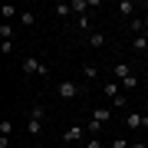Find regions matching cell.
<instances>
[{"label": "cell", "mask_w": 148, "mask_h": 148, "mask_svg": "<svg viewBox=\"0 0 148 148\" xmlns=\"http://www.w3.org/2000/svg\"><path fill=\"white\" fill-rule=\"evenodd\" d=\"M86 148H102V142H86Z\"/></svg>", "instance_id": "25"}, {"label": "cell", "mask_w": 148, "mask_h": 148, "mask_svg": "<svg viewBox=\"0 0 148 148\" xmlns=\"http://www.w3.org/2000/svg\"><path fill=\"white\" fill-rule=\"evenodd\" d=\"M82 76H86V79H99V69H95V66H82Z\"/></svg>", "instance_id": "20"}, {"label": "cell", "mask_w": 148, "mask_h": 148, "mask_svg": "<svg viewBox=\"0 0 148 148\" xmlns=\"http://www.w3.org/2000/svg\"><path fill=\"white\" fill-rule=\"evenodd\" d=\"M0 13H3V23H10L13 16H20L23 10H20V7H13V3H7V7H0Z\"/></svg>", "instance_id": "10"}, {"label": "cell", "mask_w": 148, "mask_h": 148, "mask_svg": "<svg viewBox=\"0 0 148 148\" xmlns=\"http://www.w3.org/2000/svg\"><path fill=\"white\" fill-rule=\"evenodd\" d=\"M86 43H89L92 49H102V46H106V33H102V30H92L89 36H86Z\"/></svg>", "instance_id": "8"}, {"label": "cell", "mask_w": 148, "mask_h": 148, "mask_svg": "<svg viewBox=\"0 0 148 148\" xmlns=\"http://www.w3.org/2000/svg\"><path fill=\"white\" fill-rule=\"evenodd\" d=\"M102 95H106V99H115V95H122V82H119V79H109L106 86H102Z\"/></svg>", "instance_id": "7"}, {"label": "cell", "mask_w": 148, "mask_h": 148, "mask_svg": "<svg viewBox=\"0 0 148 148\" xmlns=\"http://www.w3.org/2000/svg\"><path fill=\"white\" fill-rule=\"evenodd\" d=\"M86 132H89V135H99V132H102V125H99L95 119H89V122H86Z\"/></svg>", "instance_id": "18"}, {"label": "cell", "mask_w": 148, "mask_h": 148, "mask_svg": "<svg viewBox=\"0 0 148 148\" xmlns=\"http://www.w3.org/2000/svg\"><path fill=\"white\" fill-rule=\"evenodd\" d=\"M10 135H13V122L3 119V122H0V138H10Z\"/></svg>", "instance_id": "16"}, {"label": "cell", "mask_w": 148, "mask_h": 148, "mask_svg": "<svg viewBox=\"0 0 148 148\" xmlns=\"http://www.w3.org/2000/svg\"><path fill=\"white\" fill-rule=\"evenodd\" d=\"M0 53L10 56V53H13V40H0Z\"/></svg>", "instance_id": "19"}, {"label": "cell", "mask_w": 148, "mask_h": 148, "mask_svg": "<svg viewBox=\"0 0 148 148\" xmlns=\"http://www.w3.org/2000/svg\"><path fill=\"white\" fill-rule=\"evenodd\" d=\"M125 128H148V115H125Z\"/></svg>", "instance_id": "9"}, {"label": "cell", "mask_w": 148, "mask_h": 148, "mask_svg": "<svg viewBox=\"0 0 148 148\" xmlns=\"http://www.w3.org/2000/svg\"><path fill=\"white\" fill-rule=\"evenodd\" d=\"M112 148H128V142L125 138H112Z\"/></svg>", "instance_id": "24"}, {"label": "cell", "mask_w": 148, "mask_h": 148, "mask_svg": "<svg viewBox=\"0 0 148 148\" xmlns=\"http://www.w3.org/2000/svg\"><path fill=\"white\" fill-rule=\"evenodd\" d=\"M69 7H73V13H76V16H86V10H89L92 3H86V0H69Z\"/></svg>", "instance_id": "11"}, {"label": "cell", "mask_w": 148, "mask_h": 148, "mask_svg": "<svg viewBox=\"0 0 148 148\" xmlns=\"http://www.w3.org/2000/svg\"><path fill=\"white\" fill-rule=\"evenodd\" d=\"M128 76H132V66L128 63H112V79H128Z\"/></svg>", "instance_id": "4"}, {"label": "cell", "mask_w": 148, "mask_h": 148, "mask_svg": "<svg viewBox=\"0 0 148 148\" xmlns=\"http://www.w3.org/2000/svg\"><path fill=\"white\" fill-rule=\"evenodd\" d=\"M20 69H23V76H49V66H46V63H40V59H33V56H30V59H23V66H20Z\"/></svg>", "instance_id": "3"}, {"label": "cell", "mask_w": 148, "mask_h": 148, "mask_svg": "<svg viewBox=\"0 0 148 148\" xmlns=\"http://www.w3.org/2000/svg\"><path fill=\"white\" fill-rule=\"evenodd\" d=\"M0 36H3V40H13V27H10V23H3V27H0Z\"/></svg>", "instance_id": "22"}, {"label": "cell", "mask_w": 148, "mask_h": 148, "mask_svg": "<svg viewBox=\"0 0 148 148\" xmlns=\"http://www.w3.org/2000/svg\"><path fill=\"white\" fill-rule=\"evenodd\" d=\"M56 16L59 20H69V16H73V7L69 3H56Z\"/></svg>", "instance_id": "15"}, {"label": "cell", "mask_w": 148, "mask_h": 148, "mask_svg": "<svg viewBox=\"0 0 148 148\" xmlns=\"http://www.w3.org/2000/svg\"><path fill=\"white\" fill-rule=\"evenodd\" d=\"M142 20H145V33H148V13H145V16H142Z\"/></svg>", "instance_id": "27"}, {"label": "cell", "mask_w": 148, "mask_h": 148, "mask_svg": "<svg viewBox=\"0 0 148 148\" xmlns=\"http://www.w3.org/2000/svg\"><path fill=\"white\" fill-rule=\"evenodd\" d=\"M56 95H59V99H79V95H86V86H76V82L63 79L56 86Z\"/></svg>", "instance_id": "2"}, {"label": "cell", "mask_w": 148, "mask_h": 148, "mask_svg": "<svg viewBox=\"0 0 148 148\" xmlns=\"http://www.w3.org/2000/svg\"><path fill=\"white\" fill-rule=\"evenodd\" d=\"M115 10L122 16H135V3H132V0H122V3H115Z\"/></svg>", "instance_id": "12"}, {"label": "cell", "mask_w": 148, "mask_h": 148, "mask_svg": "<svg viewBox=\"0 0 148 148\" xmlns=\"http://www.w3.org/2000/svg\"><path fill=\"white\" fill-rule=\"evenodd\" d=\"M135 86H138V76L135 73L128 76V79H122V89H135Z\"/></svg>", "instance_id": "21"}, {"label": "cell", "mask_w": 148, "mask_h": 148, "mask_svg": "<svg viewBox=\"0 0 148 148\" xmlns=\"http://www.w3.org/2000/svg\"><path fill=\"white\" fill-rule=\"evenodd\" d=\"M128 148H145V142H132V145H128Z\"/></svg>", "instance_id": "26"}, {"label": "cell", "mask_w": 148, "mask_h": 148, "mask_svg": "<svg viewBox=\"0 0 148 148\" xmlns=\"http://www.w3.org/2000/svg\"><path fill=\"white\" fill-rule=\"evenodd\" d=\"M43 119H46V109H43V106H33L30 109V119H27V128H30L33 138L43 135Z\"/></svg>", "instance_id": "1"}, {"label": "cell", "mask_w": 148, "mask_h": 148, "mask_svg": "<svg viewBox=\"0 0 148 148\" xmlns=\"http://www.w3.org/2000/svg\"><path fill=\"white\" fill-rule=\"evenodd\" d=\"M89 119H95L99 125H106V122L112 119V109H106V106H95V109L89 112Z\"/></svg>", "instance_id": "6"}, {"label": "cell", "mask_w": 148, "mask_h": 148, "mask_svg": "<svg viewBox=\"0 0 148 148\" xmlns=\"http://www.w3.org/2000/svg\"><path fill=\"white\" fill-rule=\"evenodd\" d=\"M132 49H135V53H148V36H135L132 40Z\"/></svg>", "instance_id": "13"}, {"label": "cell", "mask_w": 148, "mask_h": 148, "mask_svg": "<svg viewBox=\"0 0 148 148\" xmlns=\"http://www.w3.org/2000/svg\"><path fill=\"white\" fill-rule=\"evenodd\" d=\"M82 135H89V132H86V125H73V128H66V132H63V142H79Z\"/></svg>", "instance_id": "5"}, {"label": "cell", "mask_w": 148, "mask_h": 148, "mask_svg": "<svg viewBox=\"0 0 148 148\" xmlns=\"http://www.w3.org/2000/svg\"><path fill=\"white\" fill-rule=\"evenodd\" d=\"M20 23H23V27H33V23H36V13H33V10H23L20 13Z\"/></svg>", "instance_id": "17"}, {"label": "cell", "mask_w": 148, "mask_h": 148, "mask_svg": "<svg viewBox=\"0 0 148 148\" xmlns=\"http://www.w3.org/2000/svg\"><path fill=\"white\" fill-rule=\"evenodd\" d=\"M76 27L86 30V33H92V16H89V13H86V16H76Z\"/></svg>", "instance_id": "14"}, {"label": "cell", "mask_w": 148, "mask_h": 148, "mask_svg": "<svg viewBox=\"0 0 148 148\" xmlns=\"http://www.w3.org/2000/svg\"><path fill=\"white\" fill-rule=\"evenodd\" d=\"M112 106H115V109H125L128 99H125V95H115V99H112Z\"/></svg>", "instance_id": "23"}]
</instances>
